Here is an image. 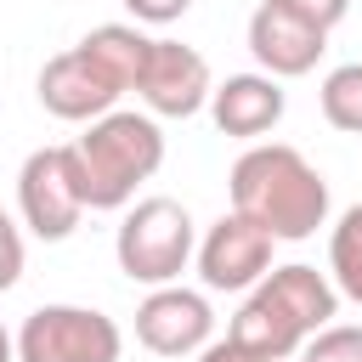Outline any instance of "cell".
I'll use <instances>...</instances> for the list:
<instances>
[{
	"label": "cell",
	"instance_id": "6da1fadb",
	"mask_svg": "<svg viewBox=\"0 0 362 362\" xmlns=\"http://www.w3.org/2000/svg\"><path fill=\"white\" fill-rule=\"evenodd\" d=\"M147 45H153V34H141L136 23H102V28H90L79 45L57 51L40 68V85H34L40 107L51 119H68V124H96L102 113L119 107L124 90H136Z\"/></svg>",
	"mask_w": 362,
	"mask_h": 362
},
{
	"label": "cell",
	"instance_id": "7a4b0ae2",
	"mask_svg": "<svg viewBox=\"0 0 362 362\" xmlns=\"http://www.w3.org/2000/svg\"><path fill=\"white\" fill-rule=\"evenodd\" d=\"M226 192H232V209L249 215L255 226H266L277 243H300L317 226H328V181L288 141L243 147L226 175Z\"/></svg>",
	"mask_w": 362,
	"mask_h": 362
},
{
	"label": "cell",
	"instance_id": "3957f363",
	"mask_svg": "<svg viewBox=\"0 0 362 362\" xmlns=\"http://www.w3.org/2000/svg\"><path fill=\"white\" fill-rule=\"evenodd\" d=\"M339 317V288L328 272L317 266H272L266 283L249 288V300L238 305L226 339L243 345L260 362H288L294 351H305L311 334H322Z\"/></svg>",
	"mask_w": 362,
	"mask_h": 362
},
{
	"label": "cell",
	"instance_id": "277c9868",
	"mask_svg": "<svg viewBox=\"0 0 362 362\" xmlns=\"http://www.w3.org/2000/svg\"><path fill=\"white\" fill-rule=\"evenodd\" d=\"M74 158H79L90 209H130L136 187L153 181L164 164V130L153 113L113 107L96 124H85V136L74 141Z\"/></svg>",
	"mask_w": 362,
	"mask_h": 362
},
{
	"label": "cell",
	"instance_id": "5b68a950",
	"mask_svg": "<svg viewBox=\"0 0 362 362\" xmlns=\"http://www.w3.org/2000/svg\"><path fill=\"white\" fill-rule=\"evenodd\" d=\"M198 255V232H192V215L187 204L175 198H141L124 209L119 232H113V260L130 283H147V288H164L187 272V260Z\"/></svg>",
	"mask_w": 362,
	"mask_h": 362
},
{
	"label": "cell",
	"instance_id": "8992f818",
	"mask_svg": "<svg viewBox=\"0 0 362 362\" xmlns=\"http://www.w3.org/2000/svg\"><path fill=\"white\" fill-rule=\"evenodd\" d=\"M85 175H79V158H74V141L68 147H34L17 170V215L23 226L40 238V243H62L74 238V226L85 221Z\"/></svg>",
	"mask_w": 362,
	"mask_h": 362
},
{
	"label": "cell",
	"instance_id": "52a82bcc",
	"mask_svg": "<svg viewBox=\"0 0 362 362\" xmlns=\"http://www.w3.org/2000/svg\"><path fill=\"white\" fill-rule=\"evenodd\" d=\"M124 334L90 305H40L17 328V362H119Z\"/></svg>",
	"mask_w": 362,
	"mask_h": 362
},
{
	"label": "cell",
	"instance_id": "ba28073f",
	"mask_svg": "<svg viewBox=\"0 0 362 362\" xmlns=\"http://www.w3.org/2000/svg\"><path fill=\"white\" fill-rule=\"evenodd\" d=\"M272 249H277V238L232 209L198 238V277L215 294H249L255 283L272 277Z\"/></svg>",
	"mask_w": 362,
	"mask_h": 362
},
{
	"label": "cell",
	"instance_id": "9c48e42d",
	"mask_svg": "<svg viewBox=\"0 0 362 362\" xmlns=\"http://www.w3.org/2000/svg\"><path fill=\"white\" fill-rule=\"evenodd\" d=\"M136 96L153 119H192V113L209 107L215 74H209L204 51H192L181 40H153L147 62H141V79H136Z\"/></svg>",
	"mask_w": 362,
	"mask_h": 362
},
{
	"label": "cell",
	"instance_id": "30bf717a",
	"mask_svg": "<svg viewBox=\"0 0 362 362\" xmlns=\"http://www.w3.org/2000/svg\"><path fill=\"white\" fill-rule=\"evenodd\" d=\"M136 339L153 356H198L215 339V311L198 288L164 283L136 305Z\"/></svg>",
	"mask_w": 362,
	"mask_h": 362
},
{
	"label": "cell",
	"instance_id": "8fae6325",
	"mask_svg": "<svg viewBox=\"0 0 362 362\" xmlns=\"http://www.w3.org/2000/svg\"><path fill=\"white\" fill-rule=\"evenodd\" d=\"M322 51H328V28L294 17V11H283L272 0H260L249 11V57L260 62V74L300 79V74H311L322 62Z\"/></svg>",
	"mask_w": 362,
	"mask_h": 362
},
{
	"label": "cell",
	"instance_id": "7c38bea8",
	"mask_svg": "<svg viewBox=\"0 0 362 362\" xmlns=\"http://www.w3.org/2000/svg\"><path fill=\"white\" fill-rule=\"evenodd\" d=\"M283 107H288V96H283V79H272V74H226L209 96L215 130L232 136V141H249V147L266 130H277Z\"/></svg>",
	"mask_w": 362,
	"mask_h": 362
},
{
	"label": "cell",
	"instance_id": "4fadbf2b",
	"mask_svg": "<svg viewBox=\"0 0 362 362\" xmlns=\"http://www.w3.org/2000/svg\"><path fill=\"white\" fill-rule=\"evenodd\" d=\"M328 277L345 300L362 305V204H351L328 232Z\"/></svg>",
	"mask_w": 362,
	"mask_h": 362
},
{
	"label": "cell",
	"instance_id": "5bb4252c",
	"mask_svg": "<svg viewBox=\"0 0 362 362\" xmlns=\"http://www.w3.org/2000/svg\"><path fill=\"white\" fill-rule=\"evenodd\" d=\"M317 102H322V119H328L334 130L362 136V62H339V68H328Z\"/></svg>",
	"mask_w": 362,
	"mask_h": 362
},
{
	"label": "cell",
	"instance_id": "9a60e30c",
	"mask_svg": "<svg viewBox=\"0 0 362 362\" xmlns=\"http://www.w3.org/2000/svg\"><path fill=\"white\" fill-rule=\"evenodd\" d=\"M300 362H362V322H328L305 339Z\"/></svg>",
	"mask_w": 362,
	"mask_h": 362
},
{
	"label": "cell",
	"instance_id": "2e32d148",
	"mask_svg": "<svg viewBox=\"0 0 362 362\" xmlns=\"http://www.w3.org/2000/svg\"><path fill=\"white\" fill-rule=\"evenodd\" d=\"M23 277V226L0 209V294Z\"/></svg>",
	"mask_w": 362,
	"mask_h": 362
},
{
	"label": "cell",
	"instance_id": "e0dca14e",
	"mask_svg": "<svg viewBox=\"0 0 362 362\" xmlns=\"http://www.w3.org/2000/svg\"><path fill=\"white\" fill-rule=\"evenodd\" d=\"M272 6H283V11H294V17H305V23H317V28H334V23H345V11H351V0H272Z\"/></svg>",
	"mask_w": 362,
	"mask_h": 362
},
{
	"label": "cell",
	"instance_id": "ac0fdd59",
	"mask_svg": "<svg viewBox=\"0 0 362 362\" xmlns=\"http://www.w3.org/2000/svg\"><path fill=\"white\" fill-rule=\"evenodd\" d=\"M124 11H130L136 23H153V28H164V23H181V17L192 11V0H124Z\"/></svg>",
	"mask_w": 362,
	"mask_h": 362
},
{
	"label": "cell",
	"instance_id": "d6986e66",
	"mask_svg": "<svg viewBox=\"0 0 362 362\" xmlns=\"http://www.w3.org/2000/svg\"><path fill=\"white\" fill-rule=\"evenodd\" d=\"M198 362H260V356H249V351L232 345V339H209V345L198 351Z\"/></svg>",
	"mask_w": 362,
	"mask_h": 362
},
{
	"label": "cell",
	"instance_id": "ffe728a7",
	"mask_svg": "<svg viewBox=\"0 0 362 362\" xmlns=\"http://www.w3.org/2000/svg\"><path fill=\"white\" fill-rule=\"evenodd\" d=\"M0 362H17V334H6V322H0Z\"/></svg>",
	"mask_w": 362,
	"mask_h": 362
}]
</instances>
